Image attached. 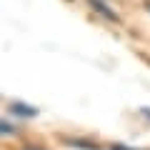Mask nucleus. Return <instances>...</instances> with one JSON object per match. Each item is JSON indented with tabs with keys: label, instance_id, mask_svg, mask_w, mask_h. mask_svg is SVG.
Listing matches in <instances>:
<instances>
[{
	"label": "nucleus",
	"instance_id": "f257e3e1",
	"mask_svg": "<svg viewBox=\"0 0 150 150\" xmlns=\"http://www.w3.org/2000/svg\"><path fill=\"white\" fill-rule=\"evenodd\" d=\"M88 3H90V8H93V10H95L100 18H105V20H110V23H120L118 13L112 10V8L108 5L105 0H88Z\"/></svg>",
	"mask_w": 150,
	"mask_h": 150
},
{
	"label": "nucleus",
	"instance_id": "f03ea898",
	"mask_svg": "<svg viewBox=\"0 0 150 150\" xmlns=\"http://www.w3.org/2000/svg\"><path fill=\"white\" fill-rule=\"evenodd\" d=\"M8 112L10 115H15V118H38V108L33 105H25V103H10L8 105Z\"/></svg>",
	"mask_w": 150,
	"mask_h": 150
},
{
	"label": "nucleus",
	"instance_id": "7ed1b4c3",
	"mask_svg": "<svg viewBox=\"0 0 150 150\" xmlns=\"http://www.w3.org/2000/svg\"><path fill=\"white\" fill-rule=\"evenodd\" d=\"M13 135H18V125H13L5 118H0V138H13Z\"/></svg>",
	"mask_w": 150,
	"mask_h": 150
},
{
	"label": "nucleus",
	"instance_id": "20e7f679",
	"mask_svg": "<svg viewBox=\"0 0 150 150\" xmlns=\"http://www.w3.org/2000/svg\"><path fill=\"white\" fill-rule=\"evenodd\" d=\"M20 150H48V148H43V145H23Z\"/></svg>",
	"mask_w": 150,
	"mask_h": 150
},
{
	"label": "nucleus",
	"instance_id": "39448f33",
	"mask_svg": "<svg viewBox=\"0 0 150 150\" xmlns=\"http://www.w3.org/2000/svg\"><path fill=\"white\" fill-rule=\"evenodd\" d=\"M110 150H135V148H128V145H110Z\"/></svg>",
	"mask_w": 150,
	"mask_h": 150
},
{
	"label": "nucleus",
	"instance_id": "423d86ee",
	"mask_svg": "<svg viewBox=\"0 0 150 150\" xmlns=\"http://www.w3.org/2000/svg\"><path fill=\"white\" fill-rule=\"evenodd\" d=\"M143 115H145V118L150 120V108H143Z\"/></svg>",
	"mask_w": 150,
	"mask_h": 150
},
{
	"label": "nucleus",
	"instance_id": "0eeeda50",
	"mask_svg": "<svg viewBox=\"0 0 150 150\" xmlns=\"http://www.w3.org/2000/svg\"><path fill=\"white\" fill-rule=\"evenodd\" d=\"M145 8H148V10H150V0H148V3H145Z\"/></svg>",
	"mask_w": 150,
	"mask_h": 150
}]
</instances>
